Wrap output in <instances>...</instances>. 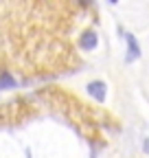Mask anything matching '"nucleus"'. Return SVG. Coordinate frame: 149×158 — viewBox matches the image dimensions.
I'll list each match as a JSON object with an SVG mask.
<instances>
[{
    "instance_id": "1",
    "label": "nucleus",
    "mask_w": 149,
    "mask_h": 158,
    "mask_svg": "<svg viewBox=\"0 0 149 158\" xmlns=\"http://www.w3.org/2000/svg\"><path fill=\"white\" fill-rule=\"evenodd\" d=\"M86 88H88V94L95 99L97 103H105V99H107V86L101 81V79H95V81H90Z\"/></svg>"
},
{
    "instance_id": "2",
    "label": "nucleus",
    "mask_w": 149,
    "mask_h": 158,
    "mask_svg": "<svg viewBox=\"0 0 149 158\" xmlns=\"http://www.w3.org/2000/svg\"><path fill=\"white\" fill-rule=\"evenodd\" d=\"M125 44H127V55H125V62H136V59L140 57V44H138V40L134 37V33H125Z\"/></svg>"
},
{
    "instance_id": "3",
    "label": "nucleus",
    "mask_w": 149,
    "mask_h": 158,
    "mask_svg": "<svg viewBox=\"0 0 149 158\" xmlns=\"http://www.w3.org/2000/svg\"><path fill=\"white\" fill-rule=\"evenodd\" d=\"M79 46H81V51H95L99 46V35L95 31H86L79 37Z\"/></svg>"
},
{
    "instance_id": "4",
    "label": "nucleus",
    "mask_w": 149,
    "mask_h": 158,
    "mask_svg": "<svg viewBox=\"0 0 149 158\" xmlns=\"http://www.w3.org/2000/svg\"><path fill=\"white\" fill-rule=\"evenodd\" d=\"M18 86V81H15V77L9 73V70H2L0 73V90H11V88H15Z\"/></svg>"
},
{
    "instance_id": "5",
    "label": "nucleus",
    "mask_w": 149,
    "mask_h": 158,
    "mask_svg": "<svg viewBox=\"0 0 149 158\" xmlns=\"http://www.w3.org/2000/svg\"><path fill=\"white\" fill-rule=\"evenodd\" d=\"M143 149L145 154H149V138H143Z\"/></svg>"
}]
</instances>
